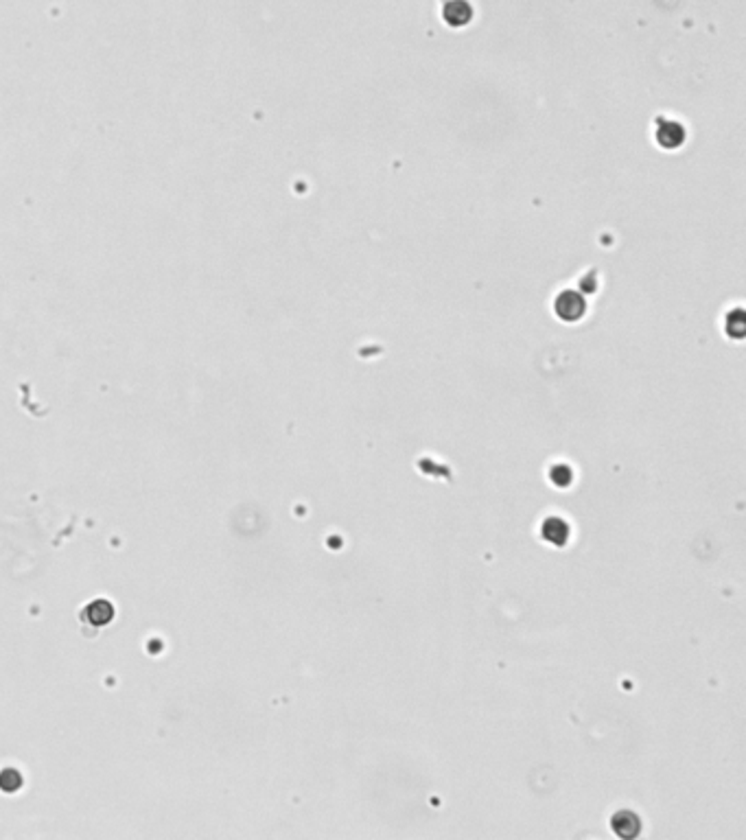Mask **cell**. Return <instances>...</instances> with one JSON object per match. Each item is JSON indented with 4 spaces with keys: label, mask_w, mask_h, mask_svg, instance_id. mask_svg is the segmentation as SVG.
<instances>
[{
    "label": "cell",
    "mask_w": 746,
    "mask_h": 840,
    "mask_svg": "<svg viewBox=\"0 0 746 840\" xmlns=\"http://www.w3.org/2000/svg\"><path fill=\"white\" fill-rule=\"evenodd\" d=\"M611 825H613V832L620 838H635L639 830H642V821H639V816L631 810H620L611 819Z\"/></svg>",
    "instance_id": "1"
},
{
    "label": "cell",
    "mask_w": 746,
    "mask_h": 840,
    "mask_svg": "<svg viewBox=\"0 0 746 840\" xmlns=\"http://www.w3.org/2000/svg\"><path fill=\"white\" fill-rule=\"evenodd\" d=\"M572 479H574V475H572L569 469H567V466H554V469H552V482L556 486H561V488L569 486Z\"/></svg>",
    "instance_id": "4"
},
{
    "label": "cell",
    "mask_w": 746,
    "mask_h": 840,
    "mask_svg": "<svg viewBox=\"0 0 746 840\" xmlns=\"http://www.w3.org/2000/svg\"><path fill=\"white\" fill-rule=\"evenodd\" d=\"M88 613H90V619L94 623H108L110 617H112V606L108 602H94L88 608Z\"/></svg>",
    "instance_id": "3"
},
{
    "label": "cell",
    "mask_w": 746,
    "mask_h": 840,
    "mask_svg": "<svg viewBox=\"0 0 746 840\" xmlns=\"http://www.w3.org/2000/svg\"><path fill=\"white\" fill-rule=\"evenodd\" d=\"M541 536L552 545H565V541L569 538V525L558 517H550L543 521Z\"/></svg>",
    "instance_id": "2"
}]
</instances>
